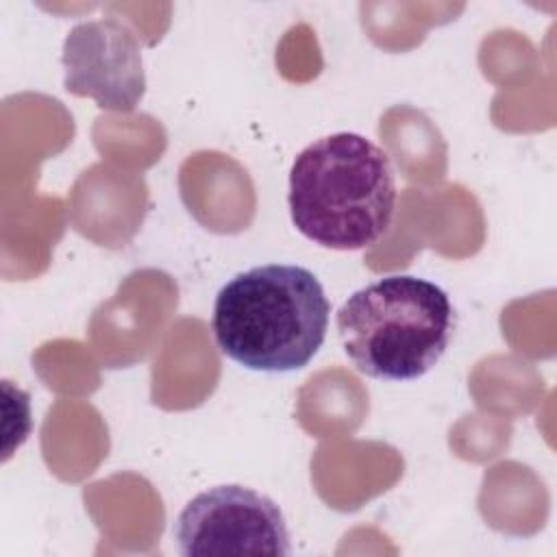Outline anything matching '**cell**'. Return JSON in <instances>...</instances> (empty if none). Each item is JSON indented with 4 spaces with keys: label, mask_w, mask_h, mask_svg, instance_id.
<instances>
[{
    "label": "cell",
    "mask_w": 557,
    "mask_h": 557,
    "mask_svg": "<svg viewBox=\"0 0 557 557\" xmlns=\"http://www.w3.org/2000/svg\"><path fill=\"white\" fill-rule=\"evenodd\" d=\"M331 302L318 276L294 263H265L235 274L213 302L218 348L257 372H294L320 350Z\"/></svg>",
    "instance_id": "6da1fadb"
},
{
    "label": "cell",
    "mask_w": 557,
    "mask_h": 557,
    "mask_svg": "<svg viewBox=\"0 0 557 557\" xmlns=\"http://www.w3.org/2000/svg\"><path fill=\"white\" fill-rule=\"evenodd\" d=\"M287 205L298 233L322 248L372 246L396 209L389 157L359 133L320 137L292 163Z\"/></svg>",
    "instance_id": "7a4b0ae2"
},
{
    "label": "cell",
    "mask_w": 557,
    "mask_h": 557,
    "mask_svg": "<svg viewBox=\"0 0 557 557\" xmlns=\"http://www.w3.org/2000/svg\"><path fill=\"white\" fill-rule=\"evenodd\" d=\"M352 366L372 379L413 381L446 352L455 331L448 294L413 274H389L352 292L335 315Z\"/></svg>",
    "instance_id": "3957f363"
},
{
    "label": "cell",
    "mask_w": 557,
    "mask_h": 557,
    "mask_svg": "<svg viewBox=\"0 0 557 557\" xmlns=\"http://www.w3.org/2000/svg\"><path fill=\"white\" fill-rule=\"evenodd\" d=\"M174 540L183 557L292 553L278 505L244 485H215L196 494L178 513Z\"/></svg>",
    "instance_id": "277c9868"
},
{
    "label": "cell",
    "mask_w": 557,
    "mask_h": 557,
    "mask_svg": "<svg viewBox=\"0 0 557 557\" xmlns=\"http://www.w3.org/2000/svg\"><path fill=\"white\" fill-rule=\"evenodd\" d=\"M65 91L91 98L104 111L128 113L146 94L141 46L115 17L78 22L61 52Z\"/></svg>",
    "instance_id": "5b68a950"
}]
</instances>
